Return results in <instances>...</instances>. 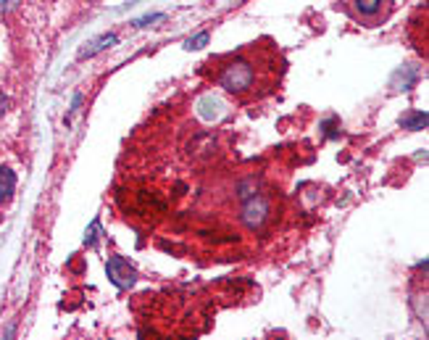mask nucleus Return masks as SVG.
Returning <instances> with one entry per match:
<instances>
[{
    "label": "nucleus",
    "mask_w": 429,
    "mask_h": 340,
    "mask_svg": "<svg viewBox=\"0 0 429 340\" xmlns=\"http://www.w3.org/2000/svg\"><path fill=\"white\" fill-rule=\"evenodd\" d=\"M321 127H324V135H330V138H335V135H337V130H335V127H337V119H327Z\"/></svg>",
    "instance_id": "10"
},
{
    "label": "nucleus",
    "mask_w": 429,
    "mask_h": 340,
    "mask_svg": "<svg viewBox=\"0 0 429 340\" xmlns=\"http://www.w3.org/2000/svg\"><path fill=\"white\" fill-rule=\"evenodd\" d=\"M209 42V32H200L198 37H192L190 42H187V48H203Z\"/></svg>",
    "instance_id": "9"
},
{
    "label": "nucleus",
    "mask_w": 429,
    "mask_h": 340,
    "mask_svg": "<svg viewBox=\"0 0 429 340\" xmlns=\"http://www.w3.org/2000/svg\"><path fill=\"white\" fill-rule=\"evenodd\" d=\"M113 42H116V35H100V37L90 40L85 48L80 50V59H90V56H95V53H100V50H106L108 45H113Z\"/></svg>",
    "instance_id": "4"
},
{
    "label": "nucleus",
    "mask_w": 429,
    "mask_h": 340,
    "mask_svg": "<svg viewBox=\"0 0 429 340\" xmlns=\"http://www.w3.org/2000/svg\"><path fill=\"white\" fill-rule=\"evenodd\" d=\"M356 3V11H359L361 16H377L382 11V0H353Z\"/></svg>",
    "instance_id": "8"
},
{
    "label": "nucleus",
    "mask_w": 429,
    "mask_h": 340,
    "mask_svg": "<svg viewBox=\"0 0 429 340\" xmlns=\"http://www.w3.org/2000/svg\"><path fill=\"white\" fill-rule=\"evenodd\" d=\"M400 124H403L406 130H424V127H427V111H414L409 116H403Z\"/></svg>",
    "instance_id": "7"
},
{
    "label": "nucleus",
    "mask_w": 429,
    "mask_h": 340,
    "mask_svg": "<svg viewBox=\"0 0 429 340\" xmlns=\"http://www.w3.org/2000/svg\"><path fill=\"white\" fill-rule=\"evenodd\" d=\"M106 272H108V280L116 288H132L135 280H137L135 267H130V261L121 259V256H111L108 264H106Z\"/></svg>",
    "instance_id": "2"
},
{
    "label": "nucleus",
    "mask_w": 429,
    "mask_h": 340,
    "mask_svg": "<svg viewBox=\"0 0 429 340\" xmlns=\"http://www.w3.org/2000/svg\"><path fill=\"white\" fill-rule=\"evenodd\" d=\"M266 217H269V203L263 198H250L248 203H245V209H242V221L248 224L250 230L261 227V224L266 221Z\"/></svg>",
    "instance_id": "3"
},
{
    "label": "nucleus",
    "mask_w": 429,
    "mask_h": 340,
    "mask_svg": "<svg viewBox=\"0 0 429 340\" xmlns=\"http://www.w3.org/2000/svg\"><path fill=\"white\" fill-rule=\"evenodd\" d=\"M16 6H19V0H0V11H6V13L13 11Z\"/></svg>",
    "instance_id": "11"
},
{
    "label": "nucleus",
    "mask_w": 429,
    "mask_h": 340,
    "mask_svg": "<svg viewBox=\"0 0 429 340\" xmlns=\"http://www.w3.org/2000/svg\"><path fill=\"white\" fill-rule=\"evenodd\" d=\"M95 232H98V224H92L90 232H87V238H85V243H87V245H92V243H95Z\"/></svg>",
    "instance_id": "13"
},
{
    "label": "nucleus",
    "mask_w": 429,
    "mask_h": 340,
    "mask_svg": "<svg viewBox=\"0 0 429 340\" xmlns=\"http://www.w3.org/2000/svg\"><path fill=\"white\" fill-rule=\"evenodd\" d=\"M158 19H163V16H161V13H156V16H145V19L135 21V27H145V24H150V21H158Z\"/></svg>",
    "instance_id": "12"
},
{
    "label": "nucleus",
    "mask_w": 429,
    "mask_h": 340,
    "mask_svg": "<svg viewBox=\"0 0 429 340\" xmlns=\"http://www.w3.org/2000/svg\"><path fill=\"white\" fill-rule=\"evenodd\" d=\"M219 82L221 87H227V90L242 92L253 85V69H250V63H245V61H232L230 66L221 71Z\"/></svg>",
    "instance_id": "1"
},
{
    "label": "nucleus",
    "mask_w": 429,
    "mask_h": 340,
    "mask_svg": "<svg viewBox=\"0 0 429 340\" xmlns=\"http://www.w3.org/2000/svg\"><path fill=\"white\" fill-rule=\"evenodd\" d=\"M13 188H16L13 171H11L8 166H0V203H6V200L13 195Z\"/></svg>",
    "instance_id": "6"
},
{
    "label": "nucleus",
    "mask_w": 429,
    "mask_h": 340,
    "mask_svg": "<svg viewBox=\"0 0 429 340\" xmlns=\"http://www.w3.org/2000/svg\"><path fill=\"white\" fill-rule=\"evenodd\" d=\"M198 109H200V116H203V119H219L221 114H224V103H221L219 98L209 95V98L200 100Z\"/></svg>",
    "instance_id": "5"
},
{
    "label": "nucleus",
    "mask_w": 429,
    "mask_h": 340,
    "mask_svg": "<svg viewBox=\"0 0 429 340\" xmlns=\"http://www.w3.org/2000/svg\"><path fill=\"white\" fill-rule=\"evenodd\" d=\"M0 103H6V98H3V95H0Z\"/></svg>",
    "instance_id": "14"
}]
</instances>
